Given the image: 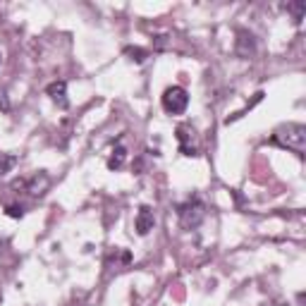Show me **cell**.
Wrapping results in <instances>:
<instances>
[{
    "mask_svg": "<svg viewBox=\"0 0 306 306\" xmlns=\"http://www.w3.org/2000/svg\"><path fill=\"white\" fill-rule=\"evenodd\" d=\"M177 216H180V223L184 230H194V227L201 225V220L206 218V206L201 203L198 196H191L189 201H184L177 206Z\"/></svg>",
    "mask_w": 306,
    "mask_h": 306,
    "instance_id": "cell-2",
    "label": "cell"
},
{
    "mask_svg": "<svg viewBox=\"0 0 306 306\" xmlns=\"http://www.w3.org/2000/svg\"><path fill=\"white\" fill-rule=\"evenodd\" d=\"M125 53L129 55L134 63H144L146 55H148V50H144V48H132V45H129V48H125Z\"/></svg>",
    "mask_w": 306,
    "mask_h": 306,
    "instance_id": "cell-10",
    "label": "cell"
},
{
    "mask_svg": "<svg viewBox=\"0 0 306 306\" xmlns=\"http://www.w3.org/2000/svg\"><path fill=\"white\" fill-rule=\"evenodd\" d=\"M0 58H3V55H0Z\"/></svg>",
    "mask_w": 306,
    "mask_h": 306,
    "instance_id": "cell-13",
    "label": "cell"
},
{
    "mask_svg": "<svg viewBox=\"0 0 306 306\" xmlns=\"http://www.w3.org/2000/svg\"><path fill=\"white\" fill-rule=\"evenodd\" d=\"M15 187H24V189H27L31 196H43L45 191H48V187H50V177H48V175L41 170V172H34L29 180L15 182Z\"/></svg>",
    "mask_w": 306,
    "mask_h": 306,
    "instance_id": "cell-4",
    "label": "cell"
},
{
    "mask_svg": "<svg viewBox=\"0 0 306 306\" xmlns=\"http://www.w3.org/2000/svg\"><path fill=\"white\" fill-rule=\"evenodd\" d=\"M153 225H156L153 208L151 206H141V208H139V213H136V218H134V230L144 237V234H148L153 230Z\"/></svg>",
    "mask_w": 306,
    "mask_h": 306,
    "instance_id": "cell-6",
    "label": "cell"
},
{
    "mask_svg": "<svg viewBox=\"0 0 306 306\" xmlns=\"http://www.w3.org/2000/svg\"><path fill=\"white\" fill-rule=\"evenodd\" d=\"M177 141H180V153L182 156H198V148L194 144V129L189 125L177 127Z\"/></svg>",
    "mask_w": 306,
    "mask_h": 306,
    "instance_id": "cell-5",
    "label": "cell"
},
{
    "mask_svg": "<svg viewBox=\"0 0 306 306\" xmlns=\"http://www.w3.org/2000/svg\"><path fill=\"white\" fill-rule=\"evenodd\" d=\"M12 165H15V158H12V156H5V158H3V163H0V172H8Z\"/></svg>",
    "mask_w": 306,
    "mask_h": 306,
    "instance_id": "cell-12",
    "label": "cell"
},
{
    "mask_svg": "<svg viewBox=\"0 0 306 306\" xmlns=\"http://www.w3.org/2000/svg\"><path fill=\"white\" fill-rule=\"evenodd\" d=\"M273 144L282 146V148H289L294 151L297 156H304L306 151V127L299 125V122H287L275 129V134L270 139Z\"/></svg>",
    "mask_w": 306,
    "mask_h": 306,
    "instance_id": "cell-1",
    "label": "cell"
},
{
    "mask_svg": "<svg viewBox=\"0 0 306 306\" xmlns=\"http://www.w3.org/2000/svg\"><path fill=\"white\" fill-rule=\"evenodd\" d=\"M48 96H50V98L55 100V103H58V106H60V108H67V106H70V100L65 98V91H67V84H65L63 79L60 81H53V84H48Z\"/></svg>",
    "mask_w": 306,
    "mask_h": 306,
    "instance_id": "cell-8",
    "label": "cell"
},
{
    "mask_svg": "<svg viewBox=\"0 0 306 306\" xmlns=\"http://www.w3.org/2000/svg\"><path fill=\"white\" fill-rule=\"evenodd\" d=\"M5 213H8L10 218H22L24 216V206H22V203H8V206H5Z\"/></svg>",
    "mask_w": 306,
    "mask_h": 306,
    "instance_id": "cell-11",
    "label": "cell"
},
{
    "mask_svg": "<svg viewBox=\"0 0 306 306\" xmlns=\"http://www.w3.org/2000/svg\"><path fill=\"white\" fill-rule=\"evenodd\" d=\"M125 161H127V148L122 144H117L108 158V170H120L125 165Z\"/></svg>",
    "mask_w": 306,
    "mask_h": 306,
    "instance_id": "cell-9",
    "label": "cell"
},
{
    "mask_svg": "<svg viewBox=\"0 0 306 306\" xmlns=\"http://www.w3.org/2000/svg\"><path fill=\"white\" fill-rule=\"evenodd\" d=\"M237 45H234V53L239 55V58H251L253 50H256V43H253V36L249 31H239L237 34Z\"/></svg>",
    "mask_w": 306,
    "mask_h": 306,
    "instance_id": "cell-7",
    "label": "cell"
},
{
    "mask_svg": "<svg viewBox=\"0 0 306 306\" xmlns=\"http://www.w3.org/2000/svg\"><path fill=\"white\" fill-rule=\"evenodd\" d=\"M161 103L168 115H182L187 110V106H189V93L182 86H170V89H165Z\"/></svg>",
    "mask_w": 306,
    "mask_h": 306,
    "instance_id": "cell-3",
    "label": "cell"
}]
</instances>
